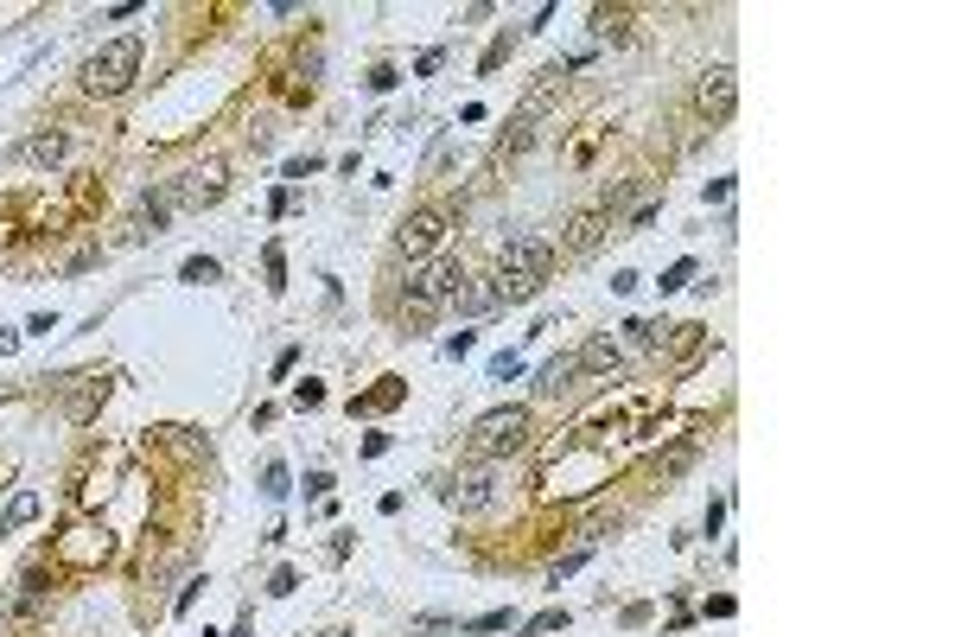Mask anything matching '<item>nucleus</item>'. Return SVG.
I'll return each instance as SVG.
<instances>
[{"label":"nucleus","instance_id":"11","mask_svg":"<svg viewBox=\"0 0 955 637\" xmlns=\"http://www.w3.org/2000/svg\"><path fill=\"white\" fill-rule=\"evenodd\" d=\"M172 211H179V204H172V185H160V192L141 198V217H134V230H141V236H166Z\"/></svg>","mask_w":955,"mask_h":637},{"label":"nucleus","instance_id":"16","mask_svg":"<svg viewBox=\"0 0 955 637\" xmlns=\"http://www.w3.org/2000/svg\"><path fill=\"white\" fill-rule=\"evenodd\" d=\"M32 516H39V497H32V491H20V497L7 504V516H0V529H20V523H32Z\"/></svg>","mask_w":955,"mask_h":637},{"label":"nucleus","instance_id":"12","mask_svg":"<svg viewBox=\"0 0 955 637\" xmlns=\"http://www.w3.org/2000/svg\"><path fill=\"white\" fill-rule=\"evenodd\" d=\"M64 153H71V134H64V128H45V134H32V141H26V160H39V166H58Z\"/></svg>","mask_w":955,"mask_h":637},{"label":"nucleus","instance_id":"5","mask_svg":"<svg viewBox=\"0 0 955 637\" xmlns=\"http://www.w3.org/2000/svg\"><path fill=\"white\" fill-rule=\"evenodd\" d=\"M733 96H739L733 71L714 64V71H701V83H694V115H701V122H726V115H733Z\"/></svg>","mask_w":955,"mask_h":637},{"label":"nucleus","instance_id":"14","mask_svg":"<svg viewBox=\"0 0 955 637\" xmlns=\"http://www.w3.org/2000/svg\"><path fill=\"white\" fill-rule=\"evenodd\" d=\"M573 376H580V364H573V357H554V364H542V395H567L573 389Z\"/></svg>","mask_w":955,"mask_h":637},{"label":"nucleus","instance_id":"27","mask_svg":"<svg viewBox=\"0 0 955 637\" xmlns=\"http://www.w3.org/2000/svg\"><path fill=\"white\" fill-rule=\"evenodd\" d=\"M293 402H300V408H319L325 389H319V383H300V389H293Z\"/></svg>","mask_w":955,"mask_h":637},{"label":"nucleus","instance_id":"17","mask_svg":"<svg viewBox=\"0 0 955 637\" xmlns=\"http://www.w3.org/2000/svg\"><path fill=\"white\" fill-rule=\"evenodd\" d=\"M459 313H484V306H497V287H459Z\"/></svg>","mask_w":955,"mask_h":637},{"label":"nucleus","instance_id":"26","mask_svg":"<svg viewBox=\"0 0 955 637\" xmlns=\"http://www.w3.org/2000/svg\"><path fill=\"white\" fill-rule=\"evenodd\" d=\"M293 587H300V580H293V567H281V574H274V580H268V593H274V599H287Z\"/></svg>","mask_w":955,"mask_h":637},{"label":"nucleus","instance_id":"20","mask_svg":"<svg viewBox=\"0 0 955 637\" xmlns=\"http://www.w3.org/2000/svg\"><path fill=\"white\" fill-rule=\"evenodd\" d=\"M688 281H694V262L682 255V262H675V268H669V274H663V281H656V287H663V294H682Z\"/></svg>","mask_w":955,"mask_h":637},{"label":"nucleus","instance_id":"10","mask_svg":"<svg viewBox=\"0 0 955 637\" xmlns=\"http://www.w3.org/2000/svg\"><path fill=\"white\" fill-rule=\"evenodd\" d=\"M45 599H51L45 574H39V567H26V574H20V587H13V599H7V612H13V618H39V612H45Z\"/></svg>","mask_w":955,"mask_h":637},{"label":"nucleus","instance_id":"23","mask_svg":"<svg viewBox=\"0 0 955 637\" xmlns=\"http://www.w3.org/2000/svg\"><path fill=\"white\" fill-rule=\"evenodd\" d=\"M503 625H510V612H484V618H465L459 631H503Z\"/></svg>","mask_w":955,"mask_h":637},{"label":"nucleus","instance_id":"21","mask_svg":"<svg viewBox=\"0 0 955 637\" xmlns=\"http://www.w3.org/2000/svg\"><path fill=\"white\" fill-rule=\"evenodd\" d=\"M262 268H268V287L281 294V287H287V262H281V249H268V255H262Z\"/></svg>","mask_w":955,"mask_h":637},{"label":"nucleus","instance_id":"7","mask_svg":"<svg viewBox=\"0 0 955 637\" xmlns=\"http://www.w3.org/2000/svg\"><path fill=\"white\" fill-rule=\"evenodd\" d=\"M497 497V472L491 466H472V472H459L453 485H446V504L453 510H484Z\"/></svg>","mask_w":955,"mask_h":637},{"label":"nucleus","instance_id":"9","mask_svg":"<svg viewBox=\"0 0 955 637\" xmlns=\"http://www.w3.org/2000/svg\"><path fill=\"white\" fill-rule=\"evenodd\" d=\"M573 364H580V376H612L624 364V344L612 332H599V338H586V351L573 357Z\"/></svg>","mask_w":955,"mask_h":637},{"label":"nucleus","instance_id":"15","mask_svg":"<svg viewBox=\"0 0 955 637\" xmlns=\"http://www.w3.org/2000/svg\"><path fill=\"white\" fill-rule=\"evenodd\" d=\"M395 402H402V383H395V376H382V389L357 395V402H351V415H376V408H395Z\"/></svg>","mask_w":955,"mask_h":637},{"label":"nucleus","instance_id":"22","mask_svg":"<svg viewBox=\"0 0 955 637\" xmlns=\"http://www.w3.org/2000/svg\"><path fill=\"white\" fill-rule=\"evenodd\" d=\"M516 370H523V357H516V351H497V357H491V376H497V383H510Z\"/></svg>","mask_w":955,"mask_h":637},{"label":"nucleus","instance_id":"8","mask_svg":"<svg viewBox=\"0 0 955 637\" xmlns=\"http://www.w3.org/2000/svg\"><path fill=\"white\" fill-rule=\"evenodd\" d=\"M440 236H446V211H414V217L402 223V236H395V243H402V255H427Z\"/></svg>","mask_w":955,"mask_h":637},{"label":"nucleus","instance_id":"25","mask_svg":"<svg viewBox=\"0 0 955 637\" xmlns=\"http://www.w3.org/2000/svg\"><path fill=\"white\" fill-rule=\"evenodd\" d=\"M561 625H567V612H535L523 631H561Z\"/></svg>","mask_w":955,"mask_h":637},{"label":"nucleus","instance_id":"2","mask_svg":"<svg viewBox=\"0 0 955 637\" xmlns=\"http://www.w3.org/2000/svg\"><path fill=\"white\" fill-rule=\"evenodd\" d=\"M134 71H141V39H115L102 45L90 64H83V90L90 96H121L134 83Z\"/></svg>","mask_w":955,"mask_h":637},{"label":"nucleus","instance_id":"6","mask_svg":"<svg viewBox=\"0 0 955 637\" xmlns=\"http://www.w3.org/2000/svg\"><path fill=\"white\" fill-rule=\"evenodd\" d=\"M166 185H172V204H185V211H204V204L223 198V172L217 166H191V172H179V179H166Z\"/></svg>","mask_w":955,"mask_h":637},{"label":"nucleus","instance_id":"3","mask_svg":"<svg viewBox=\"0 0 955 637\" xmlns=\"http://www.w3.org/2000/svg\"><path fill=\"white\" fill-rule=\"evenodd\" d=\"M459 287H465V268L453 262V255H440V262H421V268L408 274V294H402V300L414 306V313H433V306L453 300Z\"/></svg>","mask_w":955,"mask_h":637},{"label":"nucleus","instance_id":"19","mask_svg":"<svg viewBox=\"0 0 955 637\" xmlns=\"http://www.w3.org/2000/svg\"><path fill=\"white\" fill-rule=\"evenodd\" d=\"M586 555H593V548H573L567 561H554V567H548V587H561L567 574H580V567H586Z\"/></svg>","mask_w":955,"mask_h":637},{"label":"nucleus","instance_id":"1","mask_svg":"<svg viewBox=\"0 0 955 637\" xmlns=\"http://www.w3.org/2000/svg\"><path fill=\"white\" fill-rule=\"evenodd\" d=\"M554 274V243L548 236H510L503 243V255H497V281H510V287H535L542 294V281Z\"/></svg>","mask_w":955,"mask_h":637},{"label":"nucleus","instance_id":"24","mask_svg":"<svg viewBox=\"0 0 955 637\" xmlns=\"http://www.w3.org/2000/svg\"><path fill=\"white\" fill-rule=\"evenodd\" d=\"M262 491H268V497H287V466H268V472H262Z\"/></svg>","mask_w":955,"mask_h":637},{"label":"nucleus","instance_id":"18","mask_svg":"<svg viewBox=\"0 0 955 637\" xmlns=\"http://www.w3.org/2000/svg\"><path fill=\"white\" fill-rule=\"evenodd\" d=\"M179 281H191V287H204V281H217V262H211V255H191V262L179 268Z\"/></svg>","mask_w":955,"mask_h":637},{"label":"nucleus","instance_id":"4","mask_svg":"<svg viewBox=\"0 0 955 637\" xmlns=\"http://www.w3.org/2000/svg\"><path fill=\"white\" fill-rule=\"evenodd\" d=\"M523 440H529V408H523V402L491 408V415H478V427H472V446H478V453H516Z\"/></svg>","mask_w":955,"mask_h":637},{"label":"nucleus","instance_id":"13","mask_svg":"<svg viewBox=\"0 0 955 637\" xmlns=\"http://www.w3.org/2000/svg\"><path fill=\"white\" fill-rule=\"evenodd\" d=\"M599 236H605V211H580V217L567 223V249H580V255L593 249Z\"/></svg>","mask_w":955,"mask_h":637}]
</instances>
